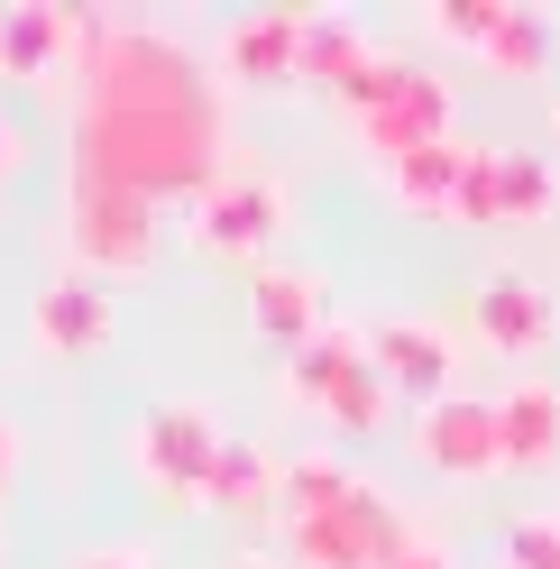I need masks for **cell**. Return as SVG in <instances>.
Here are the masks:
<instances>
[{
  "mask_svg": "<svg viewBox=\"0 0 560 569\" xmlns=\"http://www.w3.org/2000/svg\"><path fill=\"white\" fill-rule=\"evenodd\" d=\"M230 569H294V560H276V551H239Z\"/></svg>",
  "mask_w": 560,
  "mask_h": 569,
  "instance_id": "cell-28",
  "label": "cell"
},
{
  "mask_svg": "<svg viewBox=\"0 0 560 569\" xmlns=\"http://www.w3.org/2000/svg\"><path fill=\"white\" fill-rule=\"evenodd\" d=\"M19 174V129H10V111H0V184Z\"/></svg>",
  "mask_w": 560,
  "mask_h": 569,
  "instance_id": "cell-26",
  "label": "cell"
},
{
  "mask_svg": "<svg viewBox=\"0 0 560 569\" xmlns=\"http://www.w3.org/2000/svg\"><path fill=\"white\" fill-rule=\"evenodd\" d=\"M340 111H349V129H359V148H368L377 166H396V157L441 148V138H450V83L432 74V64L377 56L368 74L340 92Z\"/></svg>",
  "mask_w": 560,
  "mask_h": 569,
  "instance_id": "cell-1",
  "label": "cell"
},
{
  "mask_svg": "<svg viewBox=\"0 0 560 569\" xmlns=\"http://www.w3.org/2000/svg\"><path fill=\"white\" fill-rule=\"evenodd\" d=\"M249 331L267 340V349H294L303 340H322L331 331V284L312 276V267H286V258H267L258 276H249Z\"/></svg>",
  "mask_w": 560,
  "mask_h": 569,
  "instance_id": "cell-8",
  "label": "cell"
},
{
  "mask_svg": "<svg viewBox=\"0 0 560 569\" xmlns=\"http://www.w3.org/2000/svg\"><path fill=\"white\" fill-rule=\"evenodd\" d=\"M276 239H286V193H276L267 174L230 166V174H212V184L193 193V248L202 258H230V267L258 276L276 258Z\"/></svg>",
  "mask_w": 560,
  "mask_h": 569,
  "instance_id": "cell-4",
  "label": "cell"
},
{
  "mask_svg": "<svg viewBox=\"0 0 560 569\" xmlns=\"http://www.w3.org/2000/svg\"><path fill=\"white\" fill-rule=\"evenodd\" d=\"M349 459H331V450H303V459H286V478H276V523H312V515H331L340 496H349Z\"/></svg>",
  "mask_w": 560,
  "mask_h": 569,
  "instance_id": "cell-20",
  "label": "cell"
},
{
  "mask_svg": "<svg viewBox=\"0 0 560 569\" xmlns=\"http://www.w3.org/2000/svg\"><path fill=\"white\" fill-rule=\"evenodd\" d=\"M497 450L506 469H560V386L523 377L497 396Z\"/></svg>",
  "mask_w": 560,
  "mask_h": 569,
  "instance_id": "cell-13",
  "label": "cell"
},
{
  "mask_svg": "<svg viewBox=\"0 0 560 569\" xmlns=\"http://www.w3.org/2000/svg\"><path fill=\"white\" fill-rule=\"evenodd\" d=\"M506 569H560V515H523L506 532Z\"/></svg>",
  "mask_w": 560,
  "mask_h": 569,
  "instance_id": "cell-22",
  "label": "cell"
},
{
  "mask_svg": "<svg viewBox=\"0 0 560 569\" xmlns=\"http://www.w3.org/2000/svg\"><path fill=\"white\" fill-rule=\"evenodd\" d=\"M551 120H560V111H551Z\"/></svg>",
  "mask_w": 560,
  "mask_h": 569,
  "instance_id": "cell-29",
  "label": "cell"
},
{
  "mask_svg": "<svg viewBox=\"0 0 560 569\" xmlns=\"http://www.w3.org/2000/svg\"><path fill=\"white\" fill-rule=\"evenodd\" d=\"M359 368H368V331H359V322H331L322 340H303L294 359H286V396H294L303 413H322Z\"/></svg>",
  "mask_w": 560,
  "mask_h": 569,
  "instance_id": "cell-15",
  "label": "cell"
},
{
  "mask_svg": "<svg viewBox=\"0 0 560 569\" xmlns=\"http://www.w3.org/2000/svg\"><path fill=\"white\" fill-rule=\"evenodd\" d=\"M423 19L441 28V38H460V47H478V38H487V19H497V0H432Z\"/></svg>",
  "mask_w": 560,
  "mask_h": 569,
  "instance_id": "cell-23",
  "label": "cell"
},
{
  "mask_svg": "<svg viewBox=\"0 0 560 569\" xmlns=\"http://www.w3.org/2000/svg\"><path fill=\"white\" fill-rule=\"evenodd\" d=\"M221 74L239 92H276V83H303V10H249L221 38Z\"/></svg>",
  "mask_w": 560,
  "mask_h": 569,
  "instance_id": "cell-10",
  "label": "cell"
},
{
  "mask_svg": "<svg viewBox=\"0 0 560 569\" xmlns=\"http://www.w3.org/2000/svg\"><path fill=\"white\" fill-rule=\"evenodd\" d=\"M377 64V47L359 38L349 19H331V10H303V83H322V92H349Z\"/></svg>",
  "mask_w": 560,
  "mask_h": 569,
  "instance_id": "cell-17",
  "label": "cell"
},
{
  "mask_svg": "<svg viewBox=\"0 0 560 569\" xmlns=\"http://www.w3.org/2000/svg\"><path fill=\"white\" fill-rule=\"evenodd\" d=\"M221 422L212 405H148L129 422V469L148 478L166 506H212V459H221Z\"/></svg>",
  "mask_w": 560,
  "mask_h": 569,
  "instance_id": "cell-3",
  "label": "cell"
},
{
  "mask_svg": "<svg viewBox=\"0 0 560 569\" xmlns=\"http://www.w3.org/2000/svg\"><path fill=\"white\" fill-rule=\"evenodd\" d=\"M396 569H450V542H441V532L423 523V532H413V542L396 551Z\"/></svg>",
  "mask_w": 560,
  "mask_h": 569,
  "instance_id": "cell-24",
  "label": "cell"
},
{
  "mask_svg": "<svg viewBox=\"0 0 560 569\" xmlns=\"http://www.w3.org/2000/svg\"><path fill=\"white\" fill-rule=\"evenodd\" d=\"M413 459L441 478H497L506 469V450H497V396H441L413 413Z\"/></svg>",
  "mask_w": 560,
  "mask_h": 569,
  "instance_id": "cell-6",
  "label": "cell"
},
{
  "mask_svg": "<svg viewBox=\"0 0 560 569\" xmlns=\"http://www.w3.org/2000/svg\"><path fill=\"white\" fill-rule=\"evenodd\" d=\"M368 359H377V377H387L396 396H413V405L460 396V340H450L441 322L387 312V322H368Z\"/></svg>",
  "mask_w": 560,
  "mask_h": 569,
  "instance_id": "cell-7",
  "label": "cell"
},
{
  "mask_svg": "<svg viewBox=\"0 0 560 569\" xmlns=\"http://www.w3.org/2000/svg\"><path fill=\"white\" fill-rule=\"evenodd\" d=\"M64 230H74V258L92 276H138L157 258V202L111 184V174H83V166H74V211H64Z\"/></svg>",
  "mask_w": 560,
  "mask_h": 569,
  "instance_id": "cell-5",
  "label": "cell"
},
{
  "mask_svg": "<svg viewBox=\"0 0 560 569\" xmlns=\"http://www.w3.org/2000/svg\"><path fill=\"white\" fill-rule=\"evenodd\" d=\"M92 47V10H56V0H19L0 10V83H47L64 56Z\"/></svg>",
  "mask_w": 560,
  "mask_h": 569,
  "instance_id": "cell-9",
  "label": "cell"
},
{
  "mask_svg": "<svg viewBox=\"0 0 560 569\" xmlns=\"http://www.w3.org/2000/svg\"><path fill=\"white\" fill-rule=\"evenodd\" d=\"M487 174H497V221H551L560 174L542 148H487Z\"/></svg>",
  "mask_w": 560,
  "mask_h": 569,
  "instance_id": "cell-19",
  "label": "cell"
},
{
  "mask_svg": "<svg viewBox=\"0 0 560 569\" xmlns=\"http://www.w3.org/2000/svg\"><path fill=\"white\" fill-rule=\"evenodd\" d=\"M276 478H286V459H267L258 441H221V459H212V506L221 515H276Z\"/></svg>",
  "mask_w": 560,
  "mask_h": 569,
  "instance_id": "cell-18",
  "label": "cell"
},
{
  "mask_svg": "<svg viewBox=\"0 0 560 569\" xmlns=\"http://www.w3.org/2000/svg\"><path fill=\"white\" fill-rule=\"evenodd\" d=\"M10 469H19V432L0 422V487H10Z\"/></svg>",
  "mask_w": 560,
  "mask_h": 569,
  "instance_id": "cell-27",
  "label": "cell"
},
{
  "mask_svg": "<svg viewBox=\"0 0 560 569\" xmlns=\"http://www.w3.org/2000/svg\"><path fill=\"white\" fill-rule=\"evenodd\" d=\"M469 331L487 349H506V359H533V349L560 331V312H551V295H542L533 276H487L478 303H469Z\"/></svg>",
  "mask_w": 560,
  "mask_h": 569,
  "instance_id": "cell-11",
  "label": "cell"
},
{
  "mask_svg": "<svg viewBox=\"0 0 560 569\" xmlns=\"http://www.w3.org/2000/svg\"><path fill=\"white\" fill-rule=\"evenodd\" d=\"M74 569H148V551H129V542H101V551H83Z\"/></svg>",
  "mask_w": 560,
  "mask_h": 569,
  "instance_id": "cell-25",
  "label": "cell"
},
{
  "mask_svg": "<svg viewBox=\"0 0 560 569\" xmlns=\"http://www.w3.org/2000/svg\"><path fill=\"white\" fill-rule=\"evenodd\" d=\"M413 542L404 506L377 478H349V496L312 523H286V560L294 569H396V551Z\"/></svg>",
  "mask_w": 560,
  "mask_h": 569,
  "instance_id": "cell-2",
  "label": "cell"
},
{
  "mask_svg": "<svg viewBox=\"0 0 560 569\" xmlns=\"http://www.w3.org/2000/svg\"><path fill=\"white\" fill-rule=\"evenodd\" d=\"M478 56L497 64V74H514V83H542V74H551V19H542V10H514V0H497V19H487Z\"/></svg>",
  "mask_w": 560,
  "mask_h": 569,
  "instance_id": "cell-16",
  "label": "cell"
},
{
  "mask_svg": "<svg viewBox=\"0 0 560 569\" xmlns=\"http://www.w3.org/2000/svg\"><path fill=\"white\" fill-rule=\"evenodd\" d=\"M111 340V284L101 276H56L38 295V349L47 359H92Z\"/></svg>",
  "mask_w": 560,
  "mask_h": 569,
  "instance_id": "cell-12",
  "label": "cell"
},
{
  "mask_svg": "<svg viewBox=\"0 0 560 569\" xmlns=\"http://www.w3.org/2000/svg\"><path fill=\"white\" fill-rule=\"evenodd\" d=\"M387 405H396V386L377 377V359H368V368H359V377H349L340 396L322 405V422H331V432H349V441H368L377 422H387Z\"/></svg>",
  "mask_w": 560,
  "mask_h": 569,
  "instance_id": "cell-21",
  "label": "cell"
},
{
  "mask_svg": "<svg viewBox=\"0 0 560 569\" xmlns=\"http://www.w3.org/2000/svg\"><path fill=\"white\" fill-rule=\"evenodd\" d=\"M469 138H441V148H413V157H396L387 166V193L404 202V211H423V221H450L460 211V174H469Z\"/></svg>",
  "mask_w": 560,
  "mask_h": 569,
  "instance_id": "cell-14",
  "label": "cell"
}]
</instances>
